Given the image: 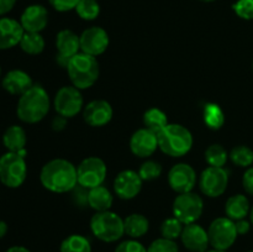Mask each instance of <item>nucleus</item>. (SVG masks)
Here are the masks:
<instances>
[{
    "label": "nucleus",
    "instance_id": "f257e3e1",
    "mask_svg": "<svg viewBox=\"0 0 253 252\" xmlns=\"http://www.w3.org/2000/svg\"><path fill=\"white\" fill-rule=\"evenodd\" d=\"M40 182L52 193L72 192L78 185L77 167L63 158H54L42 167Z\"/></svg>",
    "mask_w": 253,
    "mask_h": 252
},
{
    "label": "nucleus",
    "instance_id": "f03ea898",
    "mask_svg": "<svg viewBox=\"0 0 253 252\" xmlns=\"http://www.w3.org/2000/svg\"><path fill=\"white\" fill-rule=\"evenodd\" d=\"M51 106L46 89L41 85H32L26 93L20 95L17 101V118L26 124H36L47 116Z\"/></svg>",
    "mask_w": 253,
    "mask_h": 252
},
{
    "label": "nucleus",
    "instance_id": "7ed1b4c3",
    "mask_svg": "<svg viewBox=\"0 0 253 252\" xmlns=\"http://www.w3.org/2000/svg\"><path fill=\"white\" fill-rule=\"evenodd\" d=\"M158 147L170 157H183L193 147V135L187 127L179 124H168L157 133Z\"/></svg>",
    "mask_w": 253,
    "mask_h": 252
},
{
    "label": "nucleus",
    "instance_id": "20e7f679",
    "mask_svg": "<svg viewBox=\"0 0 253 252\" xmlns=\"http://www.w3.org/2000/svg\"><path fill=\"white\" fill-rule=\"evenodd\" d=\"M67 72L72 85L78 88L79 90H83L96 83L100 74V68L95 57L79 52L69 59Z\"/></svg>",
    "mask_w": 253,
    "mask_h": 252
},
{
    "label": "nucleus",
    "instance_id": "39448f33",
    "mask_svg": "<svg viewBox=\"0 0 253 252\" xmlns=\"http://www.w3.org/2000/svg\"><path fill=\"white\" fill-rule=\"evenodd\" d=\"M90 230L103 242H115L125 235L124 219L110 210L95 212L90 219Z\"/></svg>",
    "mask_w": 253,
    "mask_h": 252
},
{
    "label": "nucleus",
    "instance_id": "423d86ee",
    "mask_svg": "<svg viewBox=\"0 0 253 252\" xmlns=\"http://www.w3.org/2000/svg\"><path fill=\"white\" fill-rule=\"evenodd\" d=\"M27 175V166L24 156L9 152L0 157V182L7 188H19Z\"/></svg>",
    "mask_w": 253,
    "mask_h": 252
},
{
    "label": "nucleus",
    "instance_id": "0eeeda50",
    "mask_svg": "<svg viewBox=\"0 0 253 252\" xmlns=\"http://www.w3.org/2000/svg\"><path fill=\"white\" fill-rule=\"evenodd\" d=\"M203 210L204 202L197 193H182L173 202V215L184 225L197 222L202 216Z\"/></svg>",
    "mask_w": 253,
    "mask_h": 252
},
{
    "label": "nucleus",
    "instance_id": "6e6552de",
    "mask_svg": "<svg viewBox=\"0 0 253 252\" xmlns=\"http://www.w3.org/2000/svg\"><path fill=\"white\" fill-rule=\"evenodd\" d=\"M210 246L215 250L226 251L236 241L237 234L234 220L229 217H216L208 229Z\"/></svg>",
    "mask_w": 253,
    "mask_h": 252
},
{
    "label": "nucleus",
    "instance_id": "1a4fd4ad",
    "mask_svg": "<svg viewBox=\"0 0 253 252\" xmlns=\"http://www.w3.org/2000/svg\"><path fill=\"white\" fill-rule=\"evenodd\" d=\"M108 168L105 162L99 157H88L82 161L77 167L78 184L86 189L103 185Z\"/></svg>",
    "mask_w": 253,
    "mask_h": 252
},
{
    "label": "nucleus",
    "instance_id": "9d476101",
    "mask_svg": "<svg viewBox=\"0 0 253 252\" xmlns=\"http://www.w3.org/2000/svg\"><path fill=\"white\" fill-rule=\"evenodd\" d=\"M229 185V173L224 167L209 166L202 172L199 178V187L203 194L209 198L221 197Z\"/></svg>",
    "mask_w": 253,
    "mask_h": 252
},
{
    "label": "nucleus",
    "instance_id": "9b49d317",
    "mask_svg": "<svg viewBox=\"0 0 253 252\" xmlns=\"http://www.w3.org/2000/svg\"><path fill=\"white\" fill-rule=\"evenodd\" d=\"M83 95L74 85L62 86L56 93L53 100L54 110L64 118H74L83 109Z\"/></svg>",
    "mask_w": 253,
    "mask_h": 252
},
{
    "label": "nucleus",
    "instance_id": "f8f14e48",
    "mask_svg": "<svg viewBox=\"0 0 253 252\" xmlns=\"http://www.w3.org/2000/svg\"><path fill=\"white\" fill-rule=\"evenodd\" d=\"M81 40V51L83 53L98 57L103 54L109 47V35L103 27L91 26L84 30L79 36Z\"/></svg>",
    "mask_w": 253,
    "mask_h": 252
},
{
    "label": "nucleus",
    "instance_id": "ddd939ff",
    "mask_svg": "<svg viewBox=\"0 0 253 252\" xmlns=\"http://www.w3.org/2000/svg\"><path fill=\"white\" fill-rule=\"evenodd\" d=\"M197 183V173L188 163H177L168 172V184L178 194L192 192Z\"/></svg>",
    "mask_w": 253,
    "mask_h": 252
},
{
    "label": "nucleus",
    "instance_id": "4468645a",
    "mask_svg": "<svg viewBox=\"0 0 253 252\" xmlns=\"http://www.w3.org/2000/svg\"><path fill=\"white\" fill-rule=\"evenodd\" d=\"M142 178L138 172L126 169L119 173L114 180V192L120 199L130 200L137 197L142 189Z\"/></svg>",
    "mask_w": 253,
    "mask_h": 252
},
{
    "label": "nucleus",
    "instance_id": "2eb2a0df",
    "mask_svg": "<svg viewBox=\"0 0 253 252\" xmlns=\"http://www.w3.org/2000/svg\"><path fill=\"white\" fill-rule=\"evenodd\" d=\"M57 62L67 68L69 59L81 51V40L72 30H61L56 36Z\"/></svg>",
    "mask_w": 253,
    "mask_h": 252
},
{
    "label": "nucleus",
    "instance_id": "dca6fc26",
    "mask_svg": "<svg viewBox=\"0 0 253 252\" xmlns=\"http://www.w3.org/2000/svg\"><path fill=\"white\" fill-rule=\"evenodd\" d=\"M113 108L110 103L103 99H95L84 106L83 119L89 126L101 127L110 123L113 119Z\"/></svg>",
    "mask_w": 253,
    "mask_h": 252
},
{
    "label": "nucleus",
    "instance_id": "f3484780",
    "mask_svg": "<svg viewBox=\"0 0 253 252\" xmlns=\"http://www.w3.org/2000/svg\"><path fill=\"white\" fill-rule=\"evenodd\" d=\"M158 148V138L155 132L143 127L135 131L130 138V150L140 158L152 156Z\"/></svg>",
    "mask_w": 253,
    "mask_h": 252
},
{
    "label": "nucleus",
    "instance_id": "a211bd4d",
    "mask_svg": "<svg viewBox=\"0 0 253 252\" xmlns=\"http://www.w3.org/2000/svg\"><path fill=\"white\" fill-rule=\"evenodd\" d=\"M180 240L185 249L190 252H205L210 245L208 231L197 222L184 225Z\"/></svg>",
    "mask_w": 253,
    "mask_h": 252
},
{
    "label": "nucleus",
    "instance_id": "6ab92c4d",
    "mask_svg": "<svg viewBox=\"0 0 253 252\" xmlns=\"http://www.w3.org/2000/svg\"><path fill=\"white\" fill-rule=\"evenodd\" d=\"M20 24L25 32H41L48 24V11L42 5H30L22 11Z\"/></svg>",
    "mask_w": 253,
    "mask_h": 252
},
{
    "label": "nucleus",
    "instance_id": "aec40b11",
    "mask_svg": "<svg viewBox=\"0 0 253 252\" xmlns=\"http://www.w3.org/2000/svg\"><path fill=\"white\" fill-rule=\"evenodd\" d=\"M24 34L20 21L11 17H0V49H9L19 44Z\"/></svg>",
    "mask_w": 253,
    "mask_h": 252
},
{
    "label": "nucleus",
    "instance_id": "412c9836",
    "mask_svg": "<svg viewBox=\"0 0 253 252\" xmlns=\"http://www.w3.org/2000/svg\"><path fill=\"white\" fill-rule=\"evenodd\" d=\"M34 83H32L30 74L21 69H12V71L7 72L1 82L2 88L12 95H22Z\"/></svg>",
    "mask_w": 253,
    "mask_h": 252
},
{
    "label": "nucleus",
    "instance_id": "4be33fe9",
    "mask_svg": "<svg viewBox=\"0 0 253 252\" xmlns=\"http://www.w3.org/2000/svg\"><path fill=\"white\" fill-rule=\"evenodd\" d=\"M27 137L26 132L24 128L19 125H11L5 130L4 135H2V143L6 147L9 152H16L20 153L21 156L26 155V146Z\"/></svg>",
    "mask_w": 253,
    "mask_h": 252
},
{
    "label": "nucleus",
    "instance_id": "5701e85b",
    "mask_svg": "<svg viewBox=\"0 0 253 252\" xmlns=\"http://www.w3.org/2000/svg\"><path fill=\"white\" fill-rule=\"evenodd\" d=\"M114 197L110 190L104 185L91 188L88 192V205L96 212L110 210Z\"/></svg>",
    "mask_w": 253,
    "mask_h": 252
},
{
    "label": "nucleus",
    "instance_id": "b1692460",
    "mask_svg": "<svg viewBox=\"0 0 253 252\" xmlns=\"http://www.w3.org/2000/svg\"><path fill=\"white\" fill-rule=\"evenodd\" d=\"M251 211L250 202L244 194H236L230 197L225 204V212L229 219L237 221L247 216Z\"/></svg>",
    "mask_w": 253,
    "mask_h": 252
},
{
    "label": "nucleus",
    "instance_id": "393cba45",
    "mask_svg": "<svg viewBox=\"0 0 253 252\" xmlns=\"http://www.w3.org/2000/svg\"><path fill=\"white\" fill-rule=\"evenodd\" d=\"M124 229L131 239H140L148 232L150 221L142 214H131L124 219Z\"/></svg>",
    "mask_w": 253,
    "mask_h": 252
},
{
    "label": "nucleus",
    "instance_id": "a878e982",
    "mask_svg": "<svg viewBox=\"0 0 253 252\" xmlns=\"http://www.w3.org/2000/svg\"><path fill=\"white\" fill-rule=\"evenodd\" d=\"M203 119L210 130H220L225 124V114L219 104L208 103L203 109Z\"/></svg>",
    "mask_w": 253,
    "mask_h": 252
},
{
    "label": "nucleus",
    "instance_id": "bb28decb",
    "mask_svg": "<svg viewBox=\"0 0 253 252\" xmlns=\"http://www.w3.org/2000/svg\"><path fill=\"white\" fill-rule=\"evenodd\" d=\"M168 119L165 111L158 108H151L143 114V125L157 135L168 125Z\"/></svg>",
    "mask_w": 253,
    "mask_h": 252
},
{
    "label": "nucleus",
    "instance_id": "cd10ccee",
    "mask_svg": "<svg viewBox=\"0 0 253 252\" xmlns=\"http://www.w3.org/2000/svg\"><path fill=\"white\" fill-rule=\"evenodd\" d=\"M19 46L27 54H40L44 49V40L40 32H25Z\"/></svg>",
    "mask_w": 253,
    "mask_h": 252
},
{
    "label": "nucleus",
    "instance_id": "c85d7f7f",
    "mask_svg": "<svg viewBox=\"0 0 253 252\" xmlns=\"http://www.w3.org/2000/svg\"><path fill=\"white\" fill-rule=\"evenodd\" d=\"M59 252H91L90 241L83 235H71L62 241Z\"/></svg>",
    "mask_w": 253,
    "mask_h": 252
},
{
    "label": "nucleus",
    "instance_id": "c756f323",
    "mask_svg": "<svg viewBox=\"0 0 253 252\" xmlns=\"http://www.w3.org/2000/svg\"><path fill=\"white\" fill-rule=\"evenodd\" d=\"M229 158L226 148L219 143L210 145L205 151V161L211 167H224Z\"/></svg>",
    "mask_w": 253,
    "mask_h": 252
},
{
    "label": "nucleus",
    "instance_id": "7c9ffc66",
    "mask_svg": "<svg viewBox=\"0 0 253 252\" xmlns=\"http://www.w3.org/2000/svg\"><path fill=\"white\" fill-rule=\"evenodd\" d=\"M74 10L81 19L93 21L100 14V5L98 0H81Z\"/></svg>",
    "mask_w": 253,
    "mask_h": 252
},
{
    "label": "nucleus",
    "instance_id": "2f4dec72",
    "mask_svg": "<svg viewBox=\"0 0 253 252\" xmlns=\"http://www.w3.org/2000/svg\"><path fill=\"white\" fill-rule=\"evenodd\" d=\"M230 160L232 161V163L239 167H250L253 163V151L250 147L245 145L236 146L231 150L229 155Z\"/></svg>",
    "mask_w": 253,
    "mask_h": 252
},
{
    "label": "nucleus",
    "instance_id": "473e14b6",
    "mask_svg": "<svg viewBox=\"0 0 253 252\" xmlns=\"http://www.w3.org/2000/svg\"><path fill=\"white\" fill-rule=\"evenodd\" d=\"M183 229H184V224H182L177 217H168L161 225V234L165 239L175 240L180 237Z\"/></svg>",
    "mask_w": 253,
    "mask_h": 252
},
{
    "label": "nucleus",
    "instance_id": "72a5a7b5",
    "mask_svg": "<svg viewBox=\"0 0 253 252\" xmlns=\"http://www.w3.org/2000/svg\"><path fill=\"white\" fill-rule=\"evenodd\" d=\"M138 174L142 178L143 182H150V180L157 179L162 174V166L156 161H146L141 165L138 169Z\"/></svg>",
    "mask_w": 253,
    "mask_h": 252
},
{
    "label": "nucleus",
    "instance_id": "f704fd0d",
    "mask_svg": "<svg viewBox=\"0 0 253 252\" xmlns=\"http://www.w3.org/2000/svg\"><path fill=\"white\" fill-rule=\"evenodd\" d=\"M147 252H179L177 242L174 240H168L165 237L155 240L148 246Z\"/></svg>",
    "mask_w": 253,
    "mask_h": 252
},
{
    "label": "nucleus",
    "instance_id": "c9c22d12",
    "mask_svg": "<svg viewBox=\"0 0 253 252\" xmlns=\"http://www.w3.org/2000/svg\"><path fill=\"white\" fill-rule=\"evenodd\" d=\"M235 14L244 20H253V0H237L232 5Z\"/></svg>",
    "mask_w": 253,
    "mask_h": 252
},
{
    "label": "nucleus",
    "instance_id": "e433bc0d",
    "mask_svg": "<svg viewBox=\"0 0 253 252\" xmlns=\"http://www.w3.org/2000/svg\"><path fill=\"white\" fill-rule=\"evenodd\" d=\"M115 252H147V249L141 242H138L137 240L131 239L120 242L116 246Z\"/></svg>",
    "mask_w": 253,
    "mask_h": 252
},
{
    "label": "nucleus",
    "instance_id": "4c0bfd02",
    "mask_svg": "<svg viewBox=\"0 0 253 252\" xmlns=\"http://www.w3.org/2000/svg\"><path fill=\"white\" fill-rule=\"evenodd\" d=\"M79 1L81 0H48L51 6L59 12L71 11V10L76 9Z\"/></svg>",
    "mask_w": 253,
    "mask_h": 252
},
{
    "label": "nucleus",
    "instance_id": "58836bf2",
    "mask_svg": "<svg viewBox=\"0 0 253 252\" xmlns=\"http://www.w3.org/2000/svg\"><path fill=\"white\" fill-rule=\"evenodd\" d=\"M242 185L249 194L253 195V167H250L242 177Z\"/></svg>",
    "mask_w": 253,
    "mask_h": 252
},
{
    "label": "nucleus",
    "instance_id": "ea45409f",
    "mask_svg": "<svg viewBox=\"0 0 253 252\" xmlns=\"http://www.w3.org/2000/svg\"><path fill=\"white\" fill-rule=\"evenodd\" d=\"M235 226H236V231L239 235H246L251 229V222L247 221L246 219L237 220L235 221Z\"/></svg>",
    "mask_w": 253,
    "mask_h": 252
},
{
    "label": "nucleus",
    "instance_id": "a19ab883",
    "mask_svg": "<svg viewBox=\"0 0 253 252\" xmlns=\"http://www.w3.org/2000/svg\"><path fill=\"white\" fill-rule=\"evenodd\" d=\"M67 125V118L62 115L54 116V119L52 120V128L54 131H62Z\"/></svg>",
    "mask_w": 253,
    "mask_h": 252
},
{
    "label": "nucleus",
    "instance_id": "79ce46f5",
    "mask_svg": "<svg viewBox=\"0 0 253 252\" xmlns=\"http://www.w3.org/2000/svg\"><path fill=\"white\" fill-rule=\"evenodd\" d=\"M16 4V0H0V16L7 14Z\"/></svg>",
    "mask_w": 253,
    "mask_h": 252
},
{
    "label": "nucleus",
    "instance_id": "37998d69",
    "mask_svg": "<svg viewBox=\"0 0 253 252\" xmlns=\"http://www.w3.org/2000/svg\"><path fill=\"white\" fill-rule=\"evenodd\" d=\"M5 252H30V250H27L24 246H12L7 249Z\"/></svg>",
    "mask_w": 253,
    "mask_h": 252
},
{
    "label": "nucleus",
    "instance_id": "c03bdc74",
    "mask_svg": "<svg viewBox=\"0 0 253 252\" xmlns=\"http://www.w3.org/2000/svg\"><path fill=\"white\" fill-rule=\"evenodd\" d=\"M7 232V224L5 221H2V220H0V239H2V237L6 235Z\"/></svg>",
    "mask_w": 253,
    "mask_h": 252
},
{
    "label": "nucleus",
    "instance_id": "a18cd8bd",
    "mask_svg": "<svg viewBox=\"0 0 253 252\" xmlns=\"http://www.w3.org/2000/svg\"><path fill=\"white\" fill-rule=\"evenodd\" d=\"M250 217H251V224L253 225V207L251 208V211H250Z\"/></svg>",
    "mask_w": 253,
    "mask_h": 252
},
{
    "label": "nucleus",
    "instance_id": "49530a36",
    "mask_svg": "<svg viewBox=\"0 0 253 252\" xmlns=\"http://www.w3.org/2000/svg\"><path fill=\"white\" fill-rule=\"evenodd\" d=\"M205 252H226V251H221V250H210V251H205Z\"/></svg>",
    "mask_w": 253,
    "mask_h": 252
},
{
    "label": "nucleus",
    "instance_id": "de8ad7c7",
    "mask_svg": "<svg viewBox=\"0 0 253 252\" xmlns=\"http://www.w3.org/2000/svg\"><path fill=\"white\" fill-rule=\"evenodd\" d=\"M200 1H203V2H212V1H215V0H200Z\"/></svg>",
    "mask_w": 253,
    "mask_h": 252
},
{
    "label": "nucleus",
    "instance_id": "09e8293b",
    "mask_svg": "<svg viewBox=\"0 0 253 252\" xmlns=\"http://www.w3.org/2000/svg\"><path fill=\"white\" fill-rule=\"evenodd\" d=\"M0 76H1V67H0Z\"/></svg>",
    "mask_w": 253,
    "mask_h": 252
},
{
    "label": "nucleus",
    "instance_id": "8fccbe9b",
    "mask_svg": "<svg viewBox=\"0 0 253 252\" xmlns=\"http://www.w3.org/2000/svg\"><path fill=\"white\" fill-rule=\"evenodd\" d=\"M249 252H253V250H252V251H249Z\"/></svg>",
    "mask_w": 253,
    "mask_h": 252
}]
</instances>
